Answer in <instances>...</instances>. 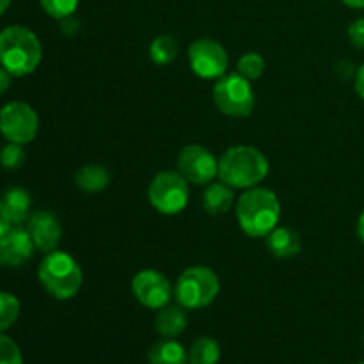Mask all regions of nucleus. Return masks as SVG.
Here are the masks:
<instances>
[{
    "label": "nucleus",
    "instance_id": "2eb2a0df",
    "mask_svg": "<svg viewBox=\"0 0 364 364\" xmlns=\"http://www.w3.org/2000/svg\"><path fill=\"white\" fill-rule=\"evenodd\" d=\"M188 326V316L183 306L167 304L155 316V329L162 338H178Z\"/></svg>",
    "mask_w": 364,
    "mask_h": 364
},
{
    "label": "nucleus",
    "instance_id": "f257e3e1",
    "mask_svg": "<svg viewBox=\"0 0 364 364\" xmlns=\"http://www.w3.org/2000/svg\"><path fill=\"white\" fill-rule=\"evenodd\" d=\"M237 220L247 237L265 238L281 220V201L265 187L247 188L237 201Z\"/></svg>",
    "mask_w": 364,
    "mask_h": 364
},
{
    "label": "nucleus",
    "instance_id": "9d476101",
    "mask_svg": "<svg viewBox=\"0 0 364 364\" xmlns=\"http://www.w3.org/2000/svg\"><path fill=\"white\" fill-rule=\"evenodd\" d=\"M178 173L188 183L208 185L219 176V160L205 146L188 144L178 155Z\"/></svg>",
    "mask_w": 364,
    "mask_h": 364
},
{
    "label": "nucleus",
    "instance_id": "72a5a7b5",
    "mask_svg": "<svg viewBox=\"0 0 364 364\" xmlns=\"http://www.w3.org/2000/svg\"><path fill=\"white\" fill-rule=\"evenodd\" d=\"M359 364H364V363H359Z\"/></svg>",
    "mask_w": 364,
    "mask_h": 364
},
{
    "label": "nucleus",
    "instance_id": "f03ea898",
    "mask_svg": "<svg viewBox=\"0 0 364 364\" xmlns=\"http://www.w3.org/2000/svg\"><path fill=\"white\" fill-rule=\"evenodd\" d=\"M43 59V46L38 36L23 25H9L0 31V66L13 77L34 73Z\"/></svg>",
    "mask_w": 364,
    "mask_h": 364
},
{
    "label": "nucleus",
    "instance_id": "c85d7f7f",
    "mask_svg": "<svg viewBox=\"0 0 364 364\" xmlns=\"http://www.w3.org/2000/svg\"><path fill=\"white\" fill-rule=\"evenodd\" d=\"M354 87H355V92L359 95V98L364 100V64H361V66L355 70Z\"/></svg>",
    "mask_w": 364,
    "mask_h": 364
},
{
    "label": "nucleus",
    "instance_id": "4be33fe9",
    "mask_svg": "<svg viewBox=\"0 0 364 364\" xmlns=\"http://www.w3.org/2000/svg\"><path fill=\"white\" fill-rule=\"evenodd\" d=\"M20 301L9 291H0V333H6L20 316Z\"/></svg>",
    "mask_w": 364,
    "mask_h": 364
},
{
    "label": "nucleus",
    "instance_id": "9b49d317",
    "mask_svg": "<svg viewBox=\"0 0 364 364\" xmlns=\"http://www.w3.org/2000/svg\"><path fill=\"white\" fill-rule=\"evenodd\" d=\"M132 294L148 309H160L169 304L173 287L162 272L153 269L141 270L132 279Z\"/></svg>",
    "mask_w": 364,
    "mask_h": 364
},
{
    "label": "nucleus",
    "instance_id": "b1692460",
    "mask_svg": "<svg viewBox=\"0 0 364 364\" xmlns=\"http://www.w3.org/2000/svg\"><path fill=\"white\" fill-rule=\"evenodd\" d=\"M39 4L45 9V13L55 20L73 16L78 7V0H39Z\"/></svg>",
    "mask_w": 364,
    "mask_h": 364
},
{
    "label": "nucleus",
    "instance_id": "a211bd4d",
    "mask_svg": "<svg viewBox=\"0 0 364 364\" xmlns=\"http://www.w3.org/2000/svg\"><path fill=\"white\" fill-rule=\"evenodd\" d=\"M75 183L84 192H102L103 188L109 187L110 173L103 166L98 164H87L82 166L75 174Z\"/></svg>",
    "mask_w": 364,
    "mask_h": 364
},
{
    "label": "nucleus",
    "instance_id": "a878e982",
    "mask_svg": "<svg viewBox=\"0 0 364 364\" xmlns=\"http://www.w3.org/2000/svg\"><path fill=\"white\" fill-rule=\"evenodd\" d=\"M0 364H23V354L13 338L0 333Z\"/></svg>",
    "mask_w": 364,
    "mask_h": 364
},
{
    "label": "nucleus",
    "instance_id": "7c9ffc66",
    "mask_svg": "<svg viewBox=\"0 0 364 364\" xmlns=\"http://www.w3.org/2000/svg\"><path fill=\"white\" fill-rule=\"evenodd\" d=\"M341 2L352 9H364V0H341Z\"/></svg>",
    "mask_w": 364,
    "mask_h": 364
},
{
    "label": "nucleus",
    "instance_id": "0eeeda50",
    "mask_svg": "<svg viewBox=\"0 0 364 364\" xmlns=\"http://www.w3.org/2000/svg\"><path fill=\"white\" fill-rule=\"evenodd\" d=\"M188 181L178 171H162L148 187V199L162 215H176L188 205Z\"/></svg>",
    "mask_w": 364,
    "mask_h": 364
},
{
    "label": "nucleus",
    "instance_id": "f3484780",
    "mask_svg": "<svg viewBox=\"0 0 364 364\" xmlns=\"http://www.w3.org/2000/svg\"><path fill=\"white\" fill-rule=\"evenodd\" d=\"M235 201L233 188L226 185L224 181L217 183H208L205 194H203V208L210 215H220L226 213L231 208Z\"/></svg>",
    "mask_w": 364,
    "mask_h": 364
},
{
    "label": "nucleus",
    "instance_id": "4468645a",
    "mask_svg": "<svg viewBox=\"0 0 364 364\" xmlns=\"http://www.w3.org/2000/svg\"><path fill=\"white\" fill-rule=\"evenodd\" d=\"M265 238L270 255L279 259L295 258L302 249L301 235L288 226H276Z\"/></svg>",
    "mask_w": 364,
    "mask_h": 364
},
{
    "label": "nucleus",
    "instance_id": "412c9836",
    "mask_svg": "<svg viewBox=\"0 0 364 364\" xmlns=\"http://www.w3.org/2000/svg\"><path fill=\"white\" fill-rule=\"evenodd\" d=\"M178 52H180V43L176 41L174 36L169 34L156 36L149 45V59L159 66L173 63L178 57Z\"/></svg>",
    "mask_w": 364,
    "mask_h": 364
},
{
    "label": "nucleus",
    "instance_id": "1a4fd4ad",
    "mask_svg": "<svg viewBox=\"0 0 364 364\" xmlns=\"http://www.w3.org/2000/svg\"><path fill=\"white\" fill-rule=\"evenodd\" d=\"M188 64L194 75L205 80H219L223 75H226L228 52L219 41L212 38H201L191 43L187 50Z\"/></svg>",
    "mask_w": 364,
    "mask_h": 364
},
{
    "label": "nucleus",
    "instance_id": "6ab92c4d",
    "mask_svg": "<svg viewBox=\"0 0 364 364\" xmlns=\"http://www.w3.org/2000/svg\"><path fill=\"white\" fill-rule=\"evenodd\" d=\"M220 359V345L215 338L201 336L191 345L188 364H217Z\"/></svg>",
    "mask_w": 364,
    "mask_h": 364
},
{
    "label": "nucleus",
    "instance_id": "423d86ee",
    "mask_svg": "<svg viewBox=\"0 0 364 364\" xmlns=\"http://www.w3.org/2000/svg\"><path fill=\"white\" fill-rule=\"evenodd\" d=\"M217 109L230 117H247L255 110L256 96L251 80L240 73H226L213 85Z\"/></svg>",
    "mask_w": 364,
    "mask_h": 364
},
{
    "label": "nucleus",
    "instance_id": "6e6552de",
    "mask_svg": "<svg viewBox=\"0 0 364 364\" xmlns=\"http://www.w3.org/2000/svg\"><path fill=\"white\" fill-rule=\"evenodd\" d=\"M39 117L25 102H9L0 109V134L7 142L28 144L36 139Z\"/></svg>",
    "mask_w": 364,
    "mask_h": 364
},
{
    "label": "nucleus",
    "instance_id": "39448f33",
    "mask_svg": "<svg viewBox=\"0 0 364 364\" xmlns=\"http://www.w3.org/2000/svg\"><path fill=\"white\" fill-rule=\"evenodd\" d=\"M220 291L219 276L205 265L188 267L174 287V297L185 309H203L212 304Z\"/></svg>",
    "mask_w": 364,
    "mask_h": 364
},
{
    "label": "nucleus",
    "instance_id": "dca6fc26",
    "mask_svg": "<svg viewBox=\"0 0 364 364\" xmlns=\"http://www.w3.org/2000/svg\"><path fill=\"white\" fill-rule=\"evenodd\" d=\"M148 361L149 364H187L188 352L176 338H164L149 348Z\"/></svg>",
    "mask_w": 364,
    "mask_h": 364
},
{
    "label": "nucleus",
    "instance_id": "aec40b11",
    "mask_svg": "<svg viewBox=\"0 0 364 364\" xmlns=\"http://www.w3.org/2000/svg\"><path fill=\"white\" fill-rule=\"evenodd\" d=\"M4 203H6L7 210H9L11 217H13L14 224L20 226L21 223L28 219V213H31V194H28L25 188L20 187H14L9 188V191L4 194Z\"/></svg>",
    "mask_w": 364,
    "mask_h": 364
},
{
    "label": "nucleus",
    "instance_id": "7ed1b4c3",
    "mask_svg": "<svg viewBox=\"0 0 364 364\" xmlns=\"http://www.w3.org/2000/svg\"><path fill=\"white\" fill-rule=\"evenodd\" d=\"M269 160L255 146H233L219 159V178L231 188L258 187L269 174Z\"/></svg>",
    "mask_w": 364,
    "mask_h": 364
},
{
    "label": "nucleus",
    "instance_id": "ddd939ff",
    "mask_svg": "<svg viewBox=\"0 0 364 364\" xmlns=\"http://www.w3.org/2000/svg\"><path fill=\"white\" fill-rule=\"evenodd\" d=\"M27 231L34 242L36 249L46 252L55 251L63 238V226L59 219L48 210H39L28 217Z\"/></svg>",
    "mask_w": 364,
    "mask_h": 364
},
{
    "label": "nucleus",
    "instance_id": "473e14b6",
    "mask_svg": "<svg viewBox=\"0 0 364 364\" xmlns=\"http://www.w3.org/2000/svg\"><path fill=\"white\" fill-rule=\"evenodd\" d=\"M11 6V0H0V16L7 11V7Z\"/></svg>",
    "mask_w": 364,
    "mask_h": 364
},
{
    "label": "nucleus",
    "instance_id": "5701e85b",
    "mask_svg": "<svg viewBox=\"0 0 364 364\" xmlns=\"http://www.w3.org/2000/svg\"><path fill=\"white\" fill-rule=\"evenodd\" d=\"M237 71L247 80H258L265 71V59L258 52H247L238 59Z\"/></svg>",
    "mask_w": 364,
    "mask_h": 364
},
{
    "label": "nucleus",
    "instance_id": "393cba45",
    "mask_svg": "<svg viewBox=\"0 0 364 364\" xmlns=\"http://www.w3.org/2000/svg\"><path fill=\"white\" fill-rule=\"evenodd\" d=\"M25 162V151L23 146L16 144V142H7L0 151V166L6 171H16L23 166Z\"/></svg>",
    "mask_w": 364,
    "mask_h": 364
},
{
    "label": "nucleus",
    "instance_id": "bb28decb",
    "mask_svg": "<svg viewBox=\"0 0 364 364\" xmlns=\"http://www.w3.org/2000/svg\"><path fill=\"white\" fill-rule=\"evenodd\" d=\"M348 39L355 48H364V18H358L348 27Z\"/></svg>",
    "mask_w": 364,
    "mask_h": 364
},
{
    "label": "nucleus",
    "instance_id": "cd10ccee",
    "mask_svg": "<svg viewBox=\"0 0 364 364\" xmlns=\"http://www.w3.org/2000/svg\"><path fill=\"white\" fill-rule=\"evenodd\" d=\"M16 226L13 220V217H11L9 210H7L6 203L0 201V235H6L7 231H11L13 228Z\"/></svg>",
    "mask_w": 364,
    "mask_h": 364
},
{
    "label": "nucleus",
    "instance_id": "f8f14e48",
    "mask_svg": "<svg viewBox=\"0 0 364 364\" xmlns=\"http://www.w3.org/2000/svg\"><path fill=\"white\" fill-rule=\"evenodd\" d=\"M34 249L27 228L14 226L6 235H0V267L16 269L25 265L34 255Z\"/></svg>",
    "mask_w": 364,
    "mask_h": 364
},
{
    "label": "nucleus",
    "instance_id": "2f4dec72",
    "mask_svg": "<svg viewBox=\"0 0 364 364\" xmlns=\"http://www.w3.org/2000/svg\"><path fill=\"white\" fill-rule=\"evenodd\" d=\"M358 237H359V240L364 244V212L359 215V219H358Z\"/></svg>",
    "mask_w": 364,
    "mask_h": 364
},
{
    "label": "nucleus",
    "instance_id": "20e7f679",
    "mask_svg": "<svg viewBox=\"0 0 364 364\" xmlns=\"http://www.w3.org/2000/svg\"><path fill=\"white\" fill-rule=\"evenodd\" d=\"M38 277L41 287L57 301H70L80 291L84 274L71 255L63 251L46 252L39 263Z\"/></svg>",
    "mask_w": 364,
    "mask_h": 364
},
{
    "label": "nucleus",
    "instance_id": "c756f323",
    "mask_svg": "<svg viewBox=\"0 0 364 364\" xmlns=\"http://www.w3.org/2000/svg\"><path fill=\"white\" fill-rule=\"evenodd\" d=\"M11 78H13V75H11L6 68L0 66V95H4V92L9 89Z\"/></svg>",
    "mask_w": 364,
    "mask_h": 364
}]
</instances>
